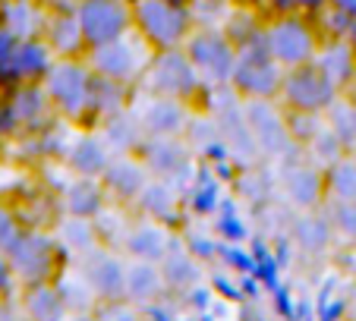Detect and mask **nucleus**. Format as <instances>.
I'll list each match as a JSON object with an SVG mask.
<instances>
[{
  "label": "nucleus",
  "instance_id": "obj_39",
  "mask_svg": "<svg viewBox=\"0 0 356 321\" xmlns=\"http://www.w3.org/2000/svg\"><path fill=\"white\" fill-rule=\"evenodd\" d=\"M13 268H10V261H7V255H0V299L13 290Z\"/></svg>",
  "mask_w": 356,
  "mask_h": 321
},
{
  "label": "nucleus",
  "instance_id": "obj_15",
  "mask_svg": "<svg viewBox=\"0 0 356 321\" xmlns=\"http://www.w3.org/2000/svg\"><path fill=\"white\" fill-rule=\"evenodd\" d=\"M139 123L145 129V135H152V139H183L189 123V104H183L177 98L152 94L148 104L142 107Z\"/></svg>",
  "mask_w": 356,
  "mask_h": 321
},
{
  "label": "nucleus",
  "instance_id": "obj_12",
  "mask_svg": "<svg viewBox=\"0 0 356 321\" xmlns=\"http://www.w3.org/2000/svg\"><path fill=\"white\" fill-rule=\"evenodd\" d=\"M57 54L51 51L41 35L32 38H16L10 54L0 60V85H7L13 92L16 85H38L47 76V69L54 67Z\"/></svg>",
  "mask_w": 356,
  "mask_h": 321
},
{
  "label": "nucleus",
  "instance_id": "obj_18",
  "mask_svg": "<svg viewBox=\"0 0 356 321\" xmlns=\"http://www.w3.org/2000/svg\"><path fill=\"white\" fill-rule=\"evenodd\" d=\"M129 104V88L120 85L114 79H104V76L92 73V92H88V117L86 126H101L108 117L127 110Z\"/></svg>",
  "mask_w": 356,
  "mask_h": 321
},
{
  "label": "nucleus",
  "instance_id": "obj_23",
  "mask_svg": "<svg viewBox=\"0 0 356 321\" xmlns=\"http://www.w3.org/2000/svg\"><path fill=\"white\" fill-rule=\"evenodd\" d=\"M104 201H108V192L101 186V180H82L73 183V186L63 192V211L67 217H86V221H95L101 211H104Z\"/></svg>",
  "mask_w": 356,
  "mask_h": 321
},
{
  "label": "nucleus",
  "instance_id": "obj_1",
  "mask_svg": "<svg viewBox=\"0 0 356 321\" xmlns=\"http://www.w3.org/2000/svg\"><path fill=\"white\" fill-rule=\"evenodd\" d=\"M284 69L265 51V26L252 28L236 44V67L230 76V92L240 101H277Z\"/></svg>",
  "mask_w": 356,
  "mask_h": 321
},
{
  "label": "nucleus",
  "instance_id": "obj_26",
  "mask_svg": "<svg viewBox=\"0 0 356 321\" xmlns=\"http://www.w3.org/2000/svg\"><path fill=\"white\" fill-rule=\"evenodd\" d=\"M44 41L51 44V51H54L57 57H82V54H86L79 22H76L73 13H60V16H54V19L47 22Z\"/></svg>",
  "mask_w": 356,
  "mask_h": 321
},
{
  "label": "nucleus",
  "instance_id": "obj_42",
  "mask_svg": "<svg viewBox=\"0 0 356 321\" xmlns=\"http://www.w3.org/2000/svg\"><path fill=\"white\" fill-rule=\"evenodd\" d=\"M353 271H356V255H353Z\"/></svg>",
  "mask_w": 356,
  "mask_h": 321
},
{
  "label": "nucleus",
  "instance_id": "obj_35",
  "mask_svg": "<svg viewBox=\"0 0 356 321\" xmlns=\"http://www.w3.org/2000/svg\"><path fill=\"white\" fill-rule=\"evenodd\" d=\"M306 145H309V160L316 164V167H328V164H334L337 158H343V145L334 139V133L331 129H318V133H312L309 139H306Z\"/></svg>",
  "mask_w": 356,
  "mask_h": 321
},
{
  "label": "nucleus",
  "instance_id": "obj_40",
  "mask_svg": "<svg viewBox=\"0 0 356 321\" xmlns=\"http://www.w3.org/2000/svg\"><path fill=\"white\" fill-rule=\"evenodd\" d=\"M343 41H347V47L353 51V57H356V19H350L347 32H343Z\"/></svg>",
  "mask_w": 356,
  "mask_h": 321
},
{
  "label": "nucleus",
  "instance_id": "obj_21",
  "mask_svg": "<svg viewBox=\"0 0 356 321\" xmlns=\"http://www.w3.org/2000/svg\"><path fill=\"white\" fill-rule=\"evenodd\" d=\"M101 142L114 148L117 154H136L139 145L145 142V129H142L139 117H133L129 110H120V114L101 123Z\"/></svg>",
  "mask_w": 356,
  "mask_h": 321
},
{
  "label": "nucleus",
  "instance_id": "obj_24",
  "mask_svg": "<svg viewBox=\"0 0 356 321\" xmlns=\"http://www.w3.org/2000/svg\"><path fill=\"white\" fill-rule=\"evenodd\" d=\"M168 230L161 224H139L127 233V252L136 261H161L168 255Z\"/></svg>",
  "mask_w": 356,
  "mask_h": 321
},
{
  "label": "nucleus",
  "instance_id": "obj_6",
  "mask_svg": "<svg viewBox=\"0 0 356 321\" xmlns=\"http://www.w3.org/2000/svg\"><path fill=\"white\" fill-rule=\"evenodd\" d=\"M152 94H161V98H177L183 104H189L193 98H199L202 85L205 82L199 79L195 67L189 63L186 51L183 47H170V51H155V57L148 60L142 79Z\"/></svg>",
  "mask_w": 356,
  "mask_h": 321
},
{
  "label": "nucleus",
  "instance_id": "obj_43",
  "mask_svg": "<svg viewBox=\"0 0 356 321\" xmlns=\"http://www.w3.org/2000/svg\"><path fill=\"white\" fill-rule=\"evenodd\" d=\"M0 3H3V0H0Z\"/></svg>",
  "mask_w": 356,
  "mask_h": 321
},
{
  "label": "nucleus",
  "instance_id": "obj_5",
  "mask_svg": "<svg viewBox=\"0 0 356 321\" xmlns=\"http://www.w3.org/2000/svg\"><path fill=\"white\" fill-rule=\"evenodd\" d=\"M155 57V51L145 44L136 32L123 35V38L111 41V44H101V47H88L82 54L86 67L92 69L95 76H104V79H114L120 85H136L145 73L148 60Z\"/></svg>",
  "mask_w": 356,
  "mask_h": 321
},
{
  "label": "nucleus",
  "instance_id": "obj_37",
  "mask_svg": "<svg viewBox=\"0 0 356 321\" xmlns=\"http://www.w3.org/2000/svg\"><path fill=\"white\" fill-rule=\"evenodd\" d=\"M133 308H127V299H111L98 308V318L95 321H133Z\"/></svg>",
  "mask_w": 356,
  "mask_h": 321
},
{
  "label": "nucleus",
  "instance_id": "obj_3",
  "mask_svg": "<svg viewBox=\"0 0 356 321\" xmlns=\"http://www.w3.org/2000/svg\"><path fill=\"white\" fill-rule=\"evenodd\" d=\"M133 32L152 51L183 47L193 32V16L186 7L170 0H136L133 3Z\"/></svg>",
  "mask_w": 356,
  "mask_h": 321
},
{
  "label": "nucleus",
  "instance_id": "obj_4",
  "mask_svg": "<svg viewBox=\"0 0 356 321\" xmlns=\"http://www.w3.org/2000/svg\"><path fill=\"white\" fill-rule=\"evenodd\" d=\"M47 101L60 117L86 126L88 117V92H92V69L82 57H57L54 67L41 79Z\"/></svg>",
  "mask_w": 356,
  "mask_h": 321
},
{
  "label": "nucleus",
  "instance_id": "obj_28",
  "mask_svg": "<svg viewBox=\"0 0 356 321\" xmlns=\"http://www.w3.org/2000/svg\"><path fill=\"white\" fill-rule=\"evenodd\" d=\"M158 271H161L164 287L174 290H186L199 281V261L183 249H168V255L158 261Z\"/></svg>",
  "mask_w": 356,
  "mask_h": 321
},
{
  "label": "nucleus",
  "instance_id": "obj_9",
  "mask_svg": "<svg viewBox=\"0 0 356 321\" xmlns=\"http://www.w3.org/2000/svg\"><path fill=\"white\" fill-rule=\"evenodd\" d=\"M73 16L79 22L86 51L111 44L133 32V7L127 0H79L73 7Z\"/></svg>",
  "mask_w": 356,
  "mask_h": 321
},
{
  "label": "nucleus",
  "instance_id": "obj_33",
  "mask_svg": "<svg viewBox=\"0 0 356 321\" xmlns=\"http://www.w3.org/2000/svg\"><path fill=\"white\" fill-rule=\"evenodd\" d=\"M325 217L337 236L356 246V199H325Z\"/></svg>",
  "mask_w": 356,
  "mask_h": 321
},
{
  "label": "nucleus",
  "instance_id": "obj_17",
  "mask_svg": "<svg viewBox=\"0 0 356 321\" xmlns=\"http://www.w3.org/2000/svg\"><path fill=\"white\" fill-rule=\"evenodd\" d=\"M316 63L322 69V76L337 88V92H347L350 85L356 82V57L353 51L347 47L343 38H328L318 44V54H316Z\"/></svg>",
  "mask_w": 356,
  "mask_h": 321
},
{
  "label": "nucleus",
  "instance_id": "obj_32",
  "mask_svg": "<svg viewBox=\"0 0 356 321\" xmlns=\"http://www.w3.org/2000/svg\"><path fill=\"white\" fill-rule=\"evenodd\" d=\"M325 114H328V129L334 133V139L343 145V151L353 154L356 151V107L347 101V94H341Z\"/></svg>",
  "mask_w": 356,
  "mask_h": 321
},
{
  "label": "nucleus",
  "instance_id": "obj_25",
  "mask_svg": "<svg viewBox=\"0 0 356 321\" xmlns=\"http://www.w3.org/2000/svg\"><path fill=\"white\" fill-rule=\"evenodd\" d=\"M161 290H164V281H161V271L155 268V261H136V265L127 268L123 299L152 302V299H158Z\"/></svg>",
  "mask_w": 356,
  "mask_h": 321
},
{
  "label": "nucleus",
  "instance_id": "obj_22",
  "mask_svg": "<svg viewBox=\"0 0 356 321\" xmlns=\"http://www.w3.org/2000/svg\"><path fill=\"white\" fill-rule=\"evenodd\" d=\"M10 110H13L16 117V126H38V123H44L47 114H54V107H51V101H47L44 88L38 85H16L13 94L7 98Z\"/></svg>",
  "mask_w": 356,
  "mask_h": 321
},
{
  "label": "nucleus",
  "instance_id": "obj_8",
  "mask_svg": "<svg viewBox=\"0 0 356 321\" xmlns=\"http://www.w3.org/2000/svg\"><path fill=\"white\" fill-rule=\"evenodd\" d=\"M243 117H246L249 135L256 142L259 154L265 158H296L300 145H296L290 123L284 110H277V101H243Z\"/></svg>",
  "mask_w": 356,
  "mask_h": 321
},
{
  "label": "nucleus",
  "instance_id": "obj_38",
  "mask_svg": "<svg viewBox=\"0 0 356 321\" xmlns=\"http://www.w3.org/2000/svg\"><path fill=\"white\" fill-rule=\"evenodd\" d=\"M16 117H13V110H10V104L3 98H0V145H3V139H10V135L16 133Z\"/></svg>",
  "mask_w": 356,
  "mask_h": 321
},
{
  "label": "nucleus",
  "instance_id": "obj_10",
  "mask_svg": "<svg viewBox=\"0 0 356 321\" xmlns=\"http://www.w3.org/2000/svg\"><path fill=\"white\" fill-rule=\"evenodd\" d=\"M183 51H186L189 63L195 67L202 82H209L215 88L230 85V76H234L236 67V44L224 32H215V28L189 32Z\"/></svg>",
  "mask_w": 356,
  "mask_h": 321
},
{
  "label": "nucleus",
  "instance_id": "obj_29",
  "mask_svg": "<svg viewBox=\"0 0 356 321\" xmlns=\"http://www.w3.org/2000/svg\"><path fill=\"white\" fill-rule=\"evenodd\" d=\"M139 208L148 214V217H155V221H170L177 211V189L164 180H148L145 189L139 192Z\"/></svg>",
  "mask_w": 356,
  "mask_h": 321
},
{
  "label": "nucleus",
  "instance_id": "obj_34",
  "mask_svg": "<svg viewBox=\"0 0 356 321\" xmlns=\"http://www.w3.org/2000/svg\"><path fill=\"white\" fill-rule=\"evenodd\" d=\"M95 221H86V217H67L60 224V246L67 249H76V252H88L95 249Z\"/></svg>",
  "mask_w": 356,
  "mask_h": 321
},
{
  "label": "nucleus",
  "instance_id": "obj_41",
  "mask_svg": "<svg viewBox=\"0 0 356 321\" xmlns=\"http://www.w3.org/2000/svg\"><path fill=\"white\" fill-rule=\"evenodd\" d=\"M343 94H347V101H350V104L356 107V82H353V85H350V88H347V92H343Z\"/></svg>",
  "mask_w": 356,
  "mask_h": 321
},
{
  "label": "nucleus",
  "instance_id": "obj_36",
  "mask_svg": "<svg viewBox=\"0 0 356 321\" xmlns=\"http://www.w3.org/2000/svg\"><path fill=\"white\" fill-rule=\"evenodd\" d=\"M22 236V227L7 208H0V255H7L16 246V240Z\"/></svg>",
  "mask_w": 356,
  "mask_h": 321
},
{
  "label": "nucleus",
  "instance_id": "obj_27",
  "mask_svg": "<svg viewBox=\"0 0 356 321\" xmlns=\"http://www.w3.org/2000/svg\"><path fill=\"white\" fill-rule=\"evenodd\" d=\"M331 236H334V230H331L328 217L318 211H302L293 221V240L300 242V249H306L312 255L325 252L331 246Z\"/></svg>",
  "mask_w": 356,
  "mask_h": 321
},
{
  "label": "nucleus",
  "instance_id": "obj_19",
  "mask_svg": "<svg viewBox=\"0 0 356 321\" xmlns=\"http://www.w3.org/2000/svg\"><path fill=\"white\" fill-rule=\"evenodd\" d=\"M86 277H88V287H92L95 296H101L104 302L111 299H123V283H127V265L120 258L108 252H98L88 258L86 268Z\"/></svg>",
  "mask_w": 356,
  "mask_h": 321
},
{
  "label": "nucleus",
  "instance_id": "obj_20",
  "mask_svg": "<svg viewBox=\"0 0 356 321\" xmlns=\"http://www.w3.org/2000/svg\"><path fill=\"white\" fill-rule=\"evenodd\" d=\"M67 164L82 180H101L104 167L111 164V148L104 145L98 135H82V139L73 142V148H70Z\"/></svg>",
  "mask_w": 356,
  "mask_h": 321
},
{
  "label": "nucleus",
  "instance_id": "obj_13",
  "mask_svg": "<svg viewBox=\"0 0 356 321\" xmlns=\"http://www.w3.org/2000/svg\"><path fill=\"white\" fill-rule=\"evenodd\" d=\"M136 158L142 160L148 176L170 183L174 189L180 183H186L189 174H193V151L183 139H152V135H145Z\"/></svg>",
  "mask_w": 356,
  "mask_h": 321
},
{
  "label": "nucleus",
  "instance_id": "obj_14",
  "mask_svg": "<svg viewBox=\"0 0 356 321\" xmlns=\"http://www.w3.org/2000/svg\"><path fill=\"white\" fill-rule=\"evenodd\" d=\"M281 186L290 205H296L300 211H316V208L325 205V170L316 167L312 160L290 158L284 164Z\"/></svg>",
  "mask_w": 356,
  "mask_h": 321
},
{
  "label": "nucleus",
  "instance_id": "obj_30",
  "mask_svg": "<svg viewBox=\"0 0 356 321\" xmlns=\"http://www.w3.org/2000/svg\"><path fill=\"white\" fill-rule=\"evenodd\" d=\"M26 312L29 321H60L67 306H63V296L54 283H38V287H29Z\"/></svg>",
  "mask_w": 356,
  "mask_h": 321
},
{
  "label": "nucleus",
  "instance_id": "obj_2",
  "mask_svg": "<svg viewBox=\"0 0 356 321\" xmlns=\"http://www.w3.org/2000/svg\"><path fill=\"white\" fill-rule=\"evenodd\" d=\"M318 44H322V32L309 16L287 13L265 22V51L281 69L312 63L318 54Z\"/></svg>",
  "mask_w": 356,
  "mask_h": 321
},
{
  "label": "nucleus",
  "instance_id": "obj_11",
  "mask_svg": "<svg viewBox=\"0 0 356 321\" xmlns=\"http://www.w3.org/2000/svg\"><path fill=\"white\" fill-rule=\"evenodd\" d=\"M277 98H281V104L290 114H325L341 98V92L325 79L316 63H306V67L284 69Z\"/></svg>",
  "mask_w": 356,
  "mask_h": 321
},
{
  "label": "nucleus",
  "instance_id": "obj_7",
  "mask_svg": "<svg viewBox=\"0 0 356 321\" xmlns=\"http://www.w3.org/2000/svg\"><path fill=\"white\" fill-rule=\"evenodd\" d=\"M7 261L13 268V277L26 287L51 283L60 271V242L38 230H22L16 246L7 252Z\"/></svg>",
  "mask_w": 356,
  "mask_h": 321
},
{
  "label": "nucleus",
  "instance_id": "obj_16",
  "mask_svg": "<svg viewBox=\"0 0 356 321\" xmlns=\"http://www.w3.org/2000/svg\"><path fill=\"white\" fill-rule=\"evenodd\" d=\"M148 180H152V176H148V170L142 167V160L129 158V154H117V158H111V164L104 167V174H101V186H104V192L114 195V199H120V201H136Z\"/></svg>",
  "mask_w": 356,
  "mask_h": 321
},
{
  "label": "nucleus",
  "instance_id": "obj_31",
  "mask_svg": "<svg viewBox=\"0 0 356 321\" xmlns=\"http://www.w3.org/2000/svg\"><path fill=\"white\" fill-rule=\"evenodd\" d=\"M325 199H356V158L343 154L325 167Z\"/></svg>",
  "mask_w": 356,
  "mask_h": 321
}]
</instances>
